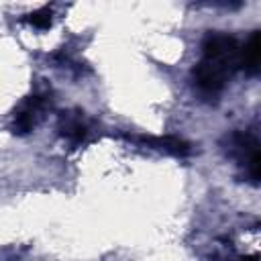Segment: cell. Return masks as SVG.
I'll return each instance as SVG.
<instances>
[{
	"label": "cell",
	"instance_id": "3",
	"mask_svg": "<svg viewBox=\"0 0 261 261\" xmlns=\"http://www.w3.org/2000/svg\"><path fill=\"white\" fill-rule=\"evenodd\" d=\"M51 106V98L47 94H33L29 96L16 110H14V118H12V130L16 135H29L37 120L41 118V114Z\"/></svg>",
	"mask_w": 261,
	"mask_h": 261
},
{
	"label": "cell",
	"instance_id": "5",
	"mask_svg": "<svg viewBox=\"0 0 261 261\" xmlns=\"http://www.w3.org/2000/svg\"><path fill=\"white\" fill-rule=\"evenodd\" d=\"M259 55H261V45H259V31H253L251 37L241 45V55H239V67L245 69L249 75H257L259 71Z\"/></svg>",
	"mask_w": 261,
	"mask_h": 261
},
{
	"label": "cell",
	"instance_id": "1",
	"mask_svg": "<svg viewBox=\"0 0 261 261\" xmlns=\"http://www.w3.org/2000/svg\"><path fill=\"white\" fill-rule=\"evenodd\" d=\"M241 45L237 37L212 31L202 41V57L192 69L194 88L202 98H216L226 88L230 75L239 69Z\"/></svg>",
	"mask_w": 261,
	"mask_h": 261
},
{
	"label": "cell",
	"instance_id": "6",
	"mask_svg": "<svg viewBox=\"0 0 261 261\" xmlns=\"http://www.w3.org/2000/svg\"><path fill=\"white\" fill-rule=\"evenodd\" d=\"M143 143H149V145H153V147H157V149H161V151H167V153H171V155H177V157H184V155H188L192 149H190V145L184 141V139H177V137H157V139H153V137H143L141 139Z\"/></svg>",
	"mask_w": 261,
	"mask_h": 261
},
{
	"label": "cell",
	"instance_id": "2",
	"mask_svg": "<svg viewBox=\"0 0 261 261\" xmlns=\"http://www.w3.org/2000/svg\"><path fill=\"white\" fill-rule=\"evenodd\" d=\"M228 151L245 167V173L251 179V184H257L259 181V143L255 135L232 133L228 139Z\"/></svg>",
	"mask_w": 261,
	"mask_h": 261
},
{
	"label": "cell",
	"instance_id": "7",
	"mask_svg": "<svg viewBox=\"0 0 261 261\" xmlns=\"http://www.w3.org/2000/svg\"><path fill=\"white\" fill-rule=\"evenodd\" d=\"M24 20L35 29H49L51 27V8L43 6V8L35 10V12H31V14H27Z\"/></svg>",
	"mask_w": 261,
	"mask_h": 261
},
{
	"label": "cell",
	"instance_id": "4",
	"mask_svg": "<svg viewBox=\"0 0 261 261\" xmlns=\"http://www.w3.org/2000/svg\"><path fill=\"white\" fill-rule=\"evenodd\" d=\"M82 114L84 112H80V110H69V112H63L59 116V126H57L59 128V135L67 143H71V145L82 143L84 137H86V133H88V124H86V120H84Z\"/></svg>",
	"mask_w": 261,
	"mask_h": 261
}]
</instances>
